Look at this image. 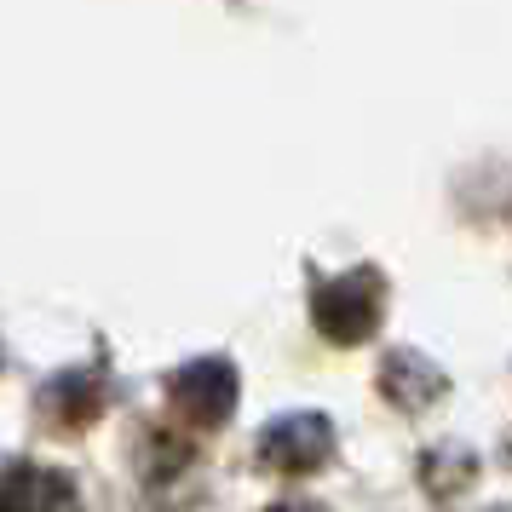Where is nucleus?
Segmentation results:
<instances>
[{
	"instance_id": "7ed1b4c3",
	"label": "nucleus",
	"mask_w": 512,
	"mask_h": 512,
	"mask_svg": "<svg viewBox=\"0 0 512 512\" xmlns=\"http://www.w3.org/2000/svg\"><path fill=\"white\" fill-rule=\"evenodd\" d=\"M334 455V426L328 415H282L259 432V461L288 472V478H305Z\"/></svg>"
},
{
	"instance_id": "f257e3e1",
	"label": "nucleus",
	"mask_w": 512,
	"mask_h": 512,
	"mask_svg": "<svg viewBox=\"0 0 512 512\" xmlns=\"http://www.w3.org/2000/svg\"><path fill=\"white\" fill-rule=\"evenodd\" d=\"M380 305H386V282L380 271H346V277H328L317 282L311 294V323L323 328V340L334 346H363L380 323Z\"/></svg>"
},
{
	"instance_id": "39448f33",
	"label": "nucleus",
	"mask_w": 512,
	"mask_h": 512,
	"mask_svg": "<svg viewBox=\"0 0 512 512\" xmlns=\"http://www.w3.org/2000/svg\"><path fill=\"white\" fill-rule=\"evenodd\" d=\"M380 392L392 397L397 409H426L443 397V374L420 357V351H392L380 369Z\"/></svg>"
},
{
	"instance_id": "0eeeda50",
	"label": "nucleus",
	"mask_w": 512,
	"mask_h": 512,
	"mask_svg": "<svg viewBox=\"0 0 512 512\" xmlns=\"http://www.w3.org/2000/svg\"><path fill=\"white\" fill-rule=\"evenodd\" d=\"M271 512H323V507H311V501H282V507H271Z\"/></svg>"
},
{
	"instance_id": "20e7f679",
	"label": "nucleus",
	"mask_w": 512,
	"mask_h": 512,
	"mask_svg": "<svg viewBox=\"0 0 512 512\" xmlns=\"http://www.w3.org/2000/svg\"><path fill=\"white\" fill-rule=\"evenodd\" d=\"M0 512H81V495L58 466L12 461L0 466Z\"/></svg>"
},
{
	"instance_id": "f03ea898",
	"label": "nucleus",
	"mask_w": 512,
	"mask_h": 512,
	"mask_svg": "<svg viewBox=\"0 0 512 512\" xmlns=\"http://www.w3.org/2000/svg\"><path fill=\"white\" fill-rule=\"evenodd\" d=\"M167 397H173V409L190 426H219L236 409V369L225 357H196V363H185L167 380Z\"/></svg>"
},
{
	"instance_id": "423d86ee",
	"label": "nucleus",
	"mask_w": 512,
	"mask_h": 512,
	"mask_svg": "<svg viewBox=\"0 0 512 512\" xmlns=\"http://www.w3.org/2000/svg\"><path fill=\"white\" fill-rule=\"evenodd\" d=\"M47 409L58 426H87V420L104 415V380H98L93 369H70L58 374L47 386Z\"/></svg>"
}]
</instances>
